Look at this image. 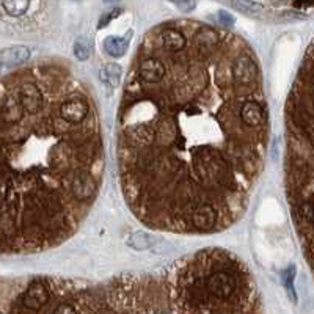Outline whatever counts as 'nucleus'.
Listing matches in <instances>:
<instances>
[{
    "instance_id": "0eeeda50",
    "label": "nucleus",
    "mask_w": 314,
    "mask_h": 314,
    "mask_svg": "<svg viewBox=\"0 0 314 314\" xmlns=\"http://www.w3.org/2000/svg\"><path fill=\"white\" fill-rule=\"evenodd\" d=\"M30 0H2L3 10L10 16H22L27 10H29Z\"/></svg>"
},
{
    "instance_id": "39448f33",
    "label": "nucleus",
    "mask_w": 314,
    "mask_h": 314,
    "mask_svg": "<svg viewBox=\"0 0 314 314\" xmlns=\"http://www.w3.org/2000/svg\"><path fill=\"white\" fill-rule=\"evenodd\" d=\"M129 38H131V32L127 33V36H108L104 41V51L110 57H123L129 48Z\"/></svg>"
},
{
    "instance_id": "9b49d317",
    "label": "nucleus",
    "mask_w": 314,
    "mask_h": 314,
    "mask_svg": "<svg viewBox=\"0 0 314 314\" xmlns=\"http://www.w3.org/2000/svg\"><path fill=\"white\" fill-rule=\"evenodd\" d=\"M123 13V10L121 8H115V10H112V11H108V13H105L103 17H101L99 19V24H98V29L101 30V29H104V27H107L110 22H112L113 19H116V17Z\"/></svg>"
},
{
    "instance_id": "ddd939ff",
    "label": "nucleus",
    "mask_w": 314,
    "mask_h": 314,
    "mask_svg": "<svg viewBox=\"0 0 314 314\" xmlns=\"http://www.w3.org/2000/svg\"><path fill=\"white\" fill-rule=\"evenodd\" d=\"M218 19H220V22L223 24L225 27H229V25L234 24V17L229 16V14L225 13V11H220V13H218Z\"/></svg>"
},
{
    "instance_id": "6e6552de",
    "label": "nucleus",
    "mask_w": 314,
    "mask_h": 314,
    "mask_svg": "<svg viewBox=\"0 0 314 314\" xmlns=\"http://www.w3.org/2000/svg\"><path fill=\"white\" fill-rule=\"evenodd\" d=\"M233 5L234 8H237L239 11H242L245 14H256V13H261L264 10V6L252 2V0H233Z\"/></svg>"
},
{
    "instance_id": "f8f14e48",
    "label": "nucleus",
    "mask_w": 314,
    "mask_h": 314,
    "mask_svg": "<svg viewBox=\"0 0 314 314\" xmlns=\"http://www.w3.org/2000/svg\"><path fill=\"white\" fill-rule=\"evenodd\" d=\"M170 2L176 5L181 11H186V13L193 11V10H195V6H197L195 0H170Z\"/></svg>"
},
{
    "instance_id": "1a4fd4ad",
    "label": "nucleus",
    "mask_w": 314,
    "mask_h": 314,
    "mask_svg": "<svg viewBox=\"0 0 314 314\" xmlns=\"http://www.w3.org/2000/svg\"><path fill=\"white\" fill-rule=\"evenodd\" d=\"M294 276H295V267L291 265V267H288V269L283 272L281 280H283V284H284L286 291H288V294L291 295L292 302L295 303V302H297V295H295V289H294Z\"/></svg>"
},
{
    "instance_id": "9d476101",
    "label": "nucleus",
    "mask_w": 314,
    "mask_h": 314,
    "mask_svg": "<svg viewBox=\"0 0 314 314\" xmlns=\"http://www.w3.org/2000/svg\"><path fill=\"white\" fill-rule=\"evenodd\" d=\"M74 53L79 60H87L91 57V43L87 38H79L74 44Z\"/></svg>"
},
{
    "instance_id": "f257e3e1",
    "label": "nucleus",
    "mask_w": 314,
    "mask_h": 314,
    "mask_svg": "<svg viewBox=\"0 0 314 314\" xmlns=\"http://www.w3.org/2000/svg\"><path fill=\"white\" fill-rule=\"evenodd\" d=\"M165 71L129 72L118 113V163L137 218L173 233H217L242 215L262 170V84L234 74L241 36L198 22L150 32Z\"/></svg>"
},
{
    "instance_id": "f03ea898",
    "label": "nucleus",
    "mask_w": 314,
    "mask_h": 314,
    "mask_svg": "<svg viewBox=\"0 0 314 314\" xmlns=\"http://www.w3.org/2000/svg\"><path fill=\"white\" fill-rule=\"evenodd\" d=\"M72 74L36 63L2 80V250L32 253L77 231L104 167L98 115L69 121L60 103Z\"/></svg>"
},
{
    "instance_id": "2eb2a0df",
    "label": "nucleus",
    "mask_w": 314,
    "mask_h": 314,
    "mask_svg": "<svg viewBox=\"0 0 314 314\" xmlns=\"http://www.w3.org/2000/svg\"><path fill=\"white\" fill-rule=\"evenodd\" d=\"M105 3H115V2H118V0H104Z\"/></svg>"
},
{
    "instance_id": "7ed1b4c3",
    "label": "nucleus",
    "mask_w": 314,
    "mask_h": 314,
    "mask_svg": "<svg viewBox=\"0 0 314 314\" xmlns=\"http://www.w3.org/2000/svg\"><path fill=\"white\" fill-rule=\"evenodd\" d=\"M171 313H258L260 295L252 273L229 252H197L165 273Z\"/></svg>"
},
{
    "instance_id": "4468645a",
    "label": "nucleus",
    "mask_w": 314,
    "mask_h": 314,
    "mask_svg": "<svg viewBox=\"0 0 314 314\" xmlns=\"http://www.w3.org/2000/svg\"><path fill=\"white\" fill-rule=\"evenodd\" d=\"M308 5H314V0H297L295 2V6H308Z\"/></svg>"
},
{
    "instance_id": "20e7f679",
    "label": "nucleus",
    "mask_w": 314,
    "mask_h": 314,
    "mask_svg": "<svg viewBox=\"0 0 314 314\" xmlns=\"http://www.w3.org/2000/svg\"><path fill=\"white\" fill-rule=\"evenodd\" d=\"M30 57V51L24 48V46H13V48H8L0 55V61H2L3 66H19L24 64Z\"/></svg>"
},
{
    "instance_id": "423d86ee",
    "label": "nucleus",
    "mask_w": 314,
    "mask_h": 314,
    "mask_svg": "<svg viewBox=\"0 0 314 314\" xmlns=\"http://www.w3.org/2000/svg\"><path fill=\"white\" fill-rule=\"evenodd\" d=\"M121 74H123V69L119 64L116 63H107L104 64L103 68H101L99 71V79L105 82V84L108 87H118L119 85V80H121Z\"/></svg>"
}]
</instances>
